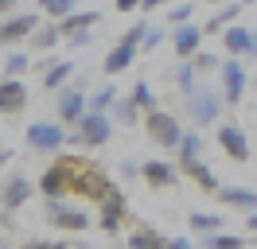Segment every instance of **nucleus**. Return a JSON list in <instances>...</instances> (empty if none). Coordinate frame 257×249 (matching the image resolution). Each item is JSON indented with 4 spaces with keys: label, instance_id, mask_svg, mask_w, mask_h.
I'll list each match as a JSON object with an SVG mask.
<instances>
[{
    "label": "nucleus",
    "instance_id": "f257e3e1",
    "mask_svg": "<svg viewBox=\"0 0 257 249\" xmlns=\"http://www.w3.org/2000/svg\"><path fill=\"white\" fill-rule=\"evenodd\" d=\"M63 168H66V183H70L74 195L94 199V202L105 199V191H109V175L97 168V164L82 160V156H63Z\"/></svg>",
    "mask_w": 257,
    "mask_h": 249
},
{
    "label": "nucleus",
    "instance_id": "f03ea898",
    "mask_svg": "<svg viewBox=\"0 0 257 249\" xmlns=\"http://www.w3.org/2000/svg\"><path fill=\"white\" fill-rule=\"evenodd\" d=\"M74 129H78V133H74V144H82V148H101V144L113 137V121L105 113H97V109H86Z\"/></svg>",
    "mask_w": 257,
    "mask_h": 249
},
{
    "label": "nucleus",
    "instance_id": "7ed1b4c3",
    "mask_svg": "<svg viewBox=\"0 0 257 249\" xmlns=\"http://www.w3.org/2000/svg\"><path fill=\"white\" fill-rule=\"evenodd\" d=\"M145 129H148V137L156 140L160 148H172V152H176L179 140H183L179 121L172 117V113H164V109H152V113H148V117H145Z\"/></svg>",
    "mask_w": 257,
    "mask_h": 249
},
{
    "label": "nucleus",
    "instance_id": "20e7f679",
    "mask_svg": "<svg viewBox=\"0 0 257 249\" xmlns=\"http://www.w3.org/2000/svg\"><path fill=\"white\" fill-rule=\"evenodd\" d=\"M97 206H101V214H97V226H101L105 233H117V230H121V222H125V210H128V199H125V191L109 183L105 199L97 202Z\"/></svg>",
    "mask_w": 257,
    "mask_h": 249
},
{
    "label": "nucleus",
    "instance_id": "39448f33",
    "mask_svg": "<svg viewBox=\"0 0 257 249\" xmlns=\"http://www.w3.org/2000/svg\"><path fill=\"white\" fill-rule=\"evenodd\" d=\"M245 86H249V74H245L241 59H234V55H230V59L222 62V101H226V105H241Z\"/></svg>",
    "mask_w": 257,
    "mask_h": 249
},
{
    "label": "nucleus",
    "instance_id": "423d86ee",
    "mask_svg": "<svg viewBox=\"0 0 257 249\" xmlns=\"http://www.w3.org/2000/svg\"><path fill=\"white\" fill-rule=\"evenodd\" d=\"M187 109H191L195 125L203 129V125H214L218 121V109H222V97L207 86H195V93H187Z\"/></svg>",
    "mask_w": 257,
    "mask_h": 249
},
{
    "label": "nucleus",
    "instance_id": "0eeeda50",
    "mask_svg": "<svg viewBox=\"0 0 257 249\" xmlns=\"http://www.w3.org/2000/svg\"><path fill=\"white\" fill-rule=\"evenodd\" d=\"M214 140H218V148H222L230 160H238V164H245V160H249V137L241 133V125L222 121L218 129H214Z\"/></svg>",
    "mask_w": 257,
    "mask_h": 249
},
{
    "label": "nucleus",
    "instance_id": "6e6552de",
    "mask_svg": "<svg viewBox=\"0 0 257 249\" xmlns=\"http://www.w3.org/2000/svg\"><path fill=\"white\" fill-rule=\"evenodd\" d=\"M28 144L35 152H59L66 144V129H59L51 121H35V125H28Z\"/></svg>",
    "mask_w": 257,
    "mask_h": 249
},
{
    "label": "nucleus",
    "instance_id": "1a4fd4ad",
    "mask_svg": "<svg viewBox=\"0 0 257 249\" xmlns=\"http://www.w3.org/2000/svg\"><path fill=\"white\" fill-rule=\"evenodd\" d=\"M226 43V55L234 59H257V31L253 28H241V24H230L222 35Z\"/></svg>",
    "mask_w": 257,
    "mask_h": 249
},
{
    "label": "nucleus",
    "instance_id": "9d476101",
    "mask_svg": "<svg viewBox=\"0 0 257 249\" xmlns=\"http://www.w3.org/2000/svg\"><path fill=\"white\" fill-rule=\"evenodd\" d=\"M47 222L59 226V230H74V233L90 226V218L82 214V210H74V206H66L63 199H47Z\"/></svg>",
    "mask_w": 257,
    "mask_h": 249
},
{
    "label": "nucleus",
    "instance_id": "9b49d317",
    "mask_svg": "<svg viewBox=\"0 0 257 249\" xmlns=\"http://www.w3.org/2000/svg\"><path fill=\"white\" fill-rule=\"evenodd\" d=\"M28 199H32V179H24V175H12V179L4 183L0 206H4V214H12V210H20V206H24Z\"/></svg>",
    "mask_w": 257,
    "mask_h": 249
},
{
    "label": "nucleus",
    "instance_id": "f8f14e48",
    "mask_svg": "<svg viewBox=\"0 0 257 249\" xmlns=\"http://www.w3.org/2000/svg\"><path fill=\"white\" fill-rule=\"evenodd\" d=\"M32 31H35V16L32 12H20V16H12V20L0 24V43H4V47L20 43V39H28Z\"/></svg>",
    "mask_w": 257,
    "mask_h": 249
},
{
    "label": "nucleus",
    "instance_id": "ddd939ff",
    "mask_svg": "<svg viewBox=\"0 0 257 249\" xmlns=\"http://www.w3.org/2000/svg\"><path fill=\"white\" fill-rule=\"evenodd\" d=\"M141 175H145V183L156 187V191L176 183V168H172L168 160H145V164H141Z\"/></svg>",
    "mask_w": 257,
    "mask_h": 249
},
{
    "label": "nucleus",
    "instance_id": "4468645a",
    "mask_svg": "<svg viewBox=\"0 0 257 249\" xmlns=\"http://www.w3.org/2000/svg\"><path fill=\"white\" fill-rule=\"evenodd\" d=\"M172 47H176L179 59H191L195 51L203 47V28H195V24H179L176 35H172Z\"/></svg>",
    "mask_w": 257,
    "mask_h": 249
},
{
    "label": "nucleus",
    "instance_id": "2eb2a0df",
    "mask_svg": "<svg viewBox=\"0 0 257 249\" xmlns=\"http://www.w3.org/2000/svg\"><path fill=\"white\" fill-rule=\"evenodd\" d=\"M86 109H90V101H86L82 90H63L59 93V117H63L66 125H78Z\"/></svg>",
    "mask_w": 257,
    "mask_h": 249
},
{
    "label": "nucleus",
    "instance_id": "dca6fc26",
    "mask_svg": "<svg viewBox=\"0 0 257 249\" xmlns=\"http://www.w3.org/2000/svg\"><path fill=\"white\" fill-rule=\"evenodd\" d=\"M39 191L47 195V199H63L66 191H70V183H66V168L63 160H55L47 171H43V179H39Z\"/></svg>",
    "mask_w": 257,
    "mask_h": 249
},
{
    "label": "nucleus",
    "instance_id": "f3484780",
    "mask_svg": "<svg viewBox=\"0 0 257 249\" xmlns=\"http://www.w3.org/2000/svg\"><path fill=\"white\" fill-rule=\"evenodd\" d=\"M24 105H28V90L16 78H4L0 82V113H20Z\"/></svg>",
    "mask_w": 257,
    "mask_h": 249
},
{
    "label": "nucleus",
    "instance_id": "a211bd4d",
    "mask_svg": "<svg viewBox=\"0 0 257 249\" xmlns=\"http://www.w3.org/2000/svg\"><path fill=\"white\" fill-rule=\"evenodd\" d=\"M137 51H141V47H133V43H125V39H121V43L105 55L101 70H105V74H121V70H128V66H133V59H137Z\"/></svg>",
    "mask_w": 257,
    "mask_h": 249
},
{
    "label": "nucleus",
    "instance_id": "6ab92c4d",
    "mask_svg": "<svg viewBox=\"0 0 257 249\" xmlns=\"http://www.w3.org/2000/svg\"><path fill=\"white\" fill-rule=\"evenodd\" d=\"M218 202L234 210H257V191L249 187H218Z\"/></svg>",
    "mask_w": 257,
    "mask_h": 249
},
{
    "label": "nucleus",
    "instance_id": "aec40b11",
    "mask_svg": "<svg viewBox=\"0 0 257 249\" xmlns=\"http://www.w3.org/2000/svg\"><path fill=\"white\" fill-rule=\"evenodd\" d=\"M179 168L187 171V175H191V179H195L199 187H203V191L218 195V187H222V183H218V175H214V171H210L207 164H203V160H179Z\"/></svg>",
    "mask_w": 257,
    "mask_h": 249
},
{
    "label": "nucleus",
    "instance_id": "412c9836",
    "mask_svg": "<svg viewBox=\"0 0 257 249\" xmlns=\"http://www.w3.org/2000/svg\"><path fill=\"white\" fill-rule=\"evenodd\" d=\"M241 8H245V4H226L222 12H214V16L207 20V24H203V35H214V31H226L230 24H238Z\"/></svg>",
    "mask_w": 257,
    "mask_h": 249
},
{
    "label": "nucleus",
    "instance_id": "4be33fe9",
    "mask_svg": "<svg viewBox=\"0 0 257 249\" xmlns=\"http://www.w3.org/2000/svg\"><path fill=\"white\" fill-rule=\"evenodd\" d=\"M97 24V12H70L59 20V28H63V35L70 39V35H78V31H94Z\"/></svg>",
    "mask_w": 257,
    "mask_h": 249
},
{
    "label": "nucleus",
    "instance_id": "5701e85b",
    "mask_svg": "<svg viewBox=\"0 0 257 249\" xmlns=\"http://www.w3.org/2000/svg\"><path fill=\"white\" fill-rule=\"evenodd\" d=\"M128 249H168V237L148 230V226H141V230L128 233Z\"/></svg>",
    "mask_w": 257,
    "mask_h": 249
},
{
    "label": "nucleus",
    "instance_id": "b1692460",
    "mask_svg": "<svg viewBox=\"0 0 257 249\" xmlns=\"http://www.w3.org/2000/svg\"><path fill=\"white\" fill-rule=\"evenodd\" d=\"M187 226H191L195 233H203V237H207V233H218V230L226 226V222H222L218 214H207V210H195V214L187 218Z\"/></svg>",
    "mask_w": 257,
    "mask_h": 249
},
{
    "label": "nucleus",
    "instance_id": "393cba45",
    "mask_svg": "<svg viewBox=\"0 0 257 249\" xmlns=\"http://www.w3.org/2000/svg\"><path fill=\"white\" fill-rule=\"evenodd\" d=\"M70 62H47V70H43V86L47 90H63L66 86V78H70Z\"/></svg>",
    "mask_w": 257,
    "mask_h": 249
},
{
    "label": "nucleus",
    "instance_id": "a878e982",
    "mask_svg": "<svg viewBox=\"0 0 257 249\" xmlns=\"http://www.w3.org/2000/svg\"><path fill=\"white\" fill-rule=\"evenodd\" d=\"M137 117H141V105H137L133 97H117V101H113V121L137 125Z\"/></svg>",
    "mask_w": 257,
    "mask_h": 249
},
{
    "label": "nucleus",
    "instance_id": "bb28decb",
    "mask_svg": "<svg viewBox=\"0 0 257 249\" xmlns=\"http://www.w3.org/2000/svg\"><path fill=\"white\" fill-rule=\"evenodd\" d=\"M63 39V28L59 24H47V28H39V31H32V43H35V51H51V47Z\"/></svg>",
    "mask_w": 257,
    "mask_h": 249
},
{
    "label": "nucleus",
    "instance_id": "cd10ccee",
    "mask_svg": "<svg viewBox=\"0 0 257 249\" xmlns=\"http://www.w3.org/2000/svg\"><path fill=\"white\" fill-rule=\"evenodd\" d=\"M203 245L207 249H245V237H238V233H207L203 237Z\"/></svg>",
    "mask_w": 257,
    "mask_h": 249
},
{
    "label": "nucleus",
    "instance_id": "c85d7f7f",
    "mask_svg": "<svg viewBox=\"0 0 257 249\" xmlns=\"http://www.w3.org/2000/svg\"><path fill=\"white\" fill-rule=\"evenodd\" d=\"M195 74H199V70H195V62L191 59H179V66H176V86L183 93H195Z\"/></svg>",
    "mask_w": 257,
    "mask_h": 249
},
{
    "label": "nucleus",
    "instance_id": "c756f323",
    "mask_svg": "<svg viewBox=\"0 0 257 249\" xmlns=\"http://www.w3.org/2000/svg\"><path fill=\"white\" fill-rule=\"evenodd\" d=\"M133 101H137V105L145 109V113H152V109H160V105H156V93H152V86H148L145 78H141V82L133 86Z\"/></svg>",
    "mask_w": 257,
    "mask_h": 249
},
{
    "label": "nucleus",
    "instance_id": "7c9ffc66",
    "mask_svg": "<svg viewBox=\"0 0 257 249\" xmlns=\"http://www.w3.org/2000/svg\"><path fill=\"white\" fill-rule=\"evenodd\" d=\"M179 160H199V152H203V140H199V133H183V140H179Z\"/></svg>",
    "mask_w": 257,
    "mask_h": 249
},
{
    "label": "nucleus",
    "instance_id": "2f4dec72",
    "mask_svg": "<svg viewBox=\"0 0 257 249\" xmlns=\"http://www.w3.org/2000/svg\"><path fill=\"white\" fill-rule=\"evenodd\" d=\"M39 4H43V12H47V16L63 20V16L74 12V4H78V0H39Z\"/></svg>",
    "mask_w": 257,
    "mask_h": 249
},
{
    "label": "nucleus",
    "instance_id": "473e14b6",
    "mask_svg": "<svg viewBox=\"0 0 257 249\" xmlns=\"http://www.w3.org/2000/svg\"><path fill=\"white\" fill-rule=\"evenodd\" d=\"M113 101H117V90H113V86H101V93H94V97H90V109L105 113V109H113Z\"/></svg>",
    "mask_w": 257,
    "mask_h": 249
},
{
    "label": "nucleus",
    "instance_id": "72a5a7b5",
    "mask_svg": "<svg viewBox=\"0 0 257 249\" xmlns=\"http://www.w3.org/2000/svg\"><path fill=\"white\" fill-rule=\"evenodd\" d=\"M191 16H195V4H176V8L168 12V24H172V28H179V24H191Z\"/></svg>",
    "mask_w": 257,
    "mask_h": 249
},
{
    "label": "nucleus",
    "instance_id": "f704fd0d",
    "mask_svg": "<svg viewBox=\"0 0 257 249\" xmlns=\"http://www.w3.org/2000/svg\"><path fill=\"white\" fill-rule=\"evenodd\" d=\"M191 62H195V70H214V66H218V55H210V51L199 47V51L191 55Z\"/></svg>",
    "mask_w": 257,
    "mask_h": 249
},
{
    "label": "nucleus",
    "instance_id": "c9c22d12",
    "mask_svg": "<svg viewBox=\"0 0 257 249\" xmlns=\"http://www.w3.org/2000/svg\"><path fill=\"white\" fill-rule=\"evenodd\" d=\"M32 62H28V55H8V62H4V70H8V78H16V74H24Z\"/></svg>",
    "mask_w": 257,
    "mask_h": 249
},
{
    "label": "nucleus",
    "instance_id": "e433bc0d",
    "mask_svg": "<svg viewBox=\"0 0 257 249\" xmlns=\"http://www.w3.org/2000/svg\"><path fill=\"white\" fill-rule=\"evenodd\" d=\"M145 31H148V24H145V20H137V24H133V28H128L125 35H121V39H125V43H133V47H141V39H145Z\"/></svg>",
    "mask_w": 257,
    "mask_h": 249
},
{
    "label": "nucleus",
    "instance_id": "4c0bfd02",
    "mask_svg": "<svg viewBox=\"0 0 257 249\" xmlns=\"http://www.w3.org/2000/svg\"><path fill=\"white\" fill-rule=\"evenodd\" d=\"M160 39H164V28H152V24H148L145 39H141V47H145V51H156V47H160Z\"/></svg>",
    "mask_w": 257,
    "mask_h": 249
},
{
    "label": "nucleus",
    "instance_id": "58836bf2",
    "mask_svg": "<svg viewBox=\"0 0 257 249\" xmlns=\"http://www.w3.org/2000/svg\"><path fill=\"white\" fill-rule=\"evenodd\" d=\"M24 249H66V241H39V237H35V241H28Z\"/></svg>",
    "mask_w": 257,
    "mask_h": 249
},
{
    "label": "nucleus",
    "instance_id": "ea45409f",
    "mask_svg": "<svg viewBox=\"0 0 257 249\" xmlns=\"http://www.w3.org/2000/svg\"><path fill=\"white\" fill-rule=\"evenodd\" d=\"M117 12H133V8H145V0H113Z\"/></svg>",
    "mask_w": 257,
    "mask_h": 249
},
{
    "label": "nucleus",
    "instance_id": "a19ab883",
    "mask_svg": "<svg viewBox=\"0 0 257 249\" xmlns=\"http://www.w3.org/2000/svg\"><path fill=\"white\" fill-rule=\"evenodd\" d=\"M121 175H128V179H137V175H141V168H137L133 160H125V164H121Z\"/></svg>",
    "mask_w": 257,
    "mask_h": 249
},
{
    "label": "nucleus",
    "instance_id": "79ce46f5",
    "mask_svg": "<svg viewBox=\"0 0 257 249\" xmlns=\"http://www.w3.org/2000/svg\"><path fill=\"white\" fill-rule=\"evenodd\" d=\"M168 249H195L187 237H168Z\"/></svg>",
    "mask_w": 257,
    "mask_h": 249
},
{
    "label": "nucleus",
    "instance_id": "37998d69",
    "mask_svg": "<svg viewBox=\"0 0 257 249\" xmlns=\"http://www.w3.org/2000/svg\"><path fill=\"white\" fill-rule=\"evenodd\" d=\"M245 226H249V233L257 237V210H249V218H245Z\"/></svg>",
    "mask_w": 257,
    "mask_h": 249
},
{
    "label": "nucleus",
    "instance_id": "c03bdc74",
    "mask_svg": "<svg viewBox=\"0 0 257 249\" xmlns=\"http://www.w3.org/2000/svg\"><path fill=\"white\" fill-rule=\"evenodd\" d=\"M164 4H176V0H145V8H164Z\"/></svg>",
    "mask_w": 257,
    "mask_h": 249
},
{
    "label": "nucleus",
    "instance_id": "a18cd8bd",
    "mask_svg": "<svg viewBox=\"0 0 257 249\" xmlns=\"http://www.w3.org/2000/svg\"><path fill=\"white\" fill-rule=\"evenodd\" d=\"M12 4H16V0H0V12H8V8H12Z\"/></svg>",
    "mask_w": 257,
    "mask_h": 249
},
{
    "label": "nucleus",
    "instance_id": "49530a36",
    "mask_svg": "<svg viewBox=\"0 0 257 249\" xmlns=\"http://www.w3.org/2000/svg\"><path fill=\"white\" fill-rule=\"evenodd\" d=\"M4 160H12V152H8V148H0V164H4Z\"/></svg>",
    "mask_w": 257,
    "mask_h": 249
},
{
    "label": "nucleus",
    "instance_id": "de8ad7c7",
    "mask_svg": "<svg viewBox=\"0 0 257 249\" xmlns=\"http://www.w3.org/2000/svg\"><path fill=\"white\" fill-rule=\"evenodd\" d=\"M241 4H257V0H241Z\"/></svg>",
    "mask_w": 257,
    "mask_h": 249
},
{
    "label": "nucleus",
    "instance_id": "09e8293b",
    "mask_svg": "<svg viewBox=\"0 0 257 249\" xmlns=\"http://www.w3.org/2000/svg\"><path fill=\"white\" fill-rule=\"evenodd\" d=\"M207 4H222V0H207Z\"/></svg>",
    "mask_w": 257,
    "mask_h": 249
},
{
    "label": "nucleus",
    "instance_id": "8fccbe9b",
    "mask_svg": "<svg viewBox=\"0 0 257 249\" xmlns=\"http://www.w3.org/2000/svg\"><path fill=\"white\" fill-rule=\"evenodd\" d=\"M0 249H8V241H0Z\"/></svg>",
    "mask_w": 257,
    "mask_h": 249
},
{
    "label": "nucleus",
    "instance_id": "3c124183",
    "mask_svg": "<svg viewBox=\"0 0 257 249\" xmlns=\"http://www.w3.org/2000/svg\"><path fill=\"white\" fill-rule=\"evenodd\" d=\"M0 82H4V78H0Z\"/></svg>",
    "mask_w": 257,
    "mask_h": 249
}]
</instances>
